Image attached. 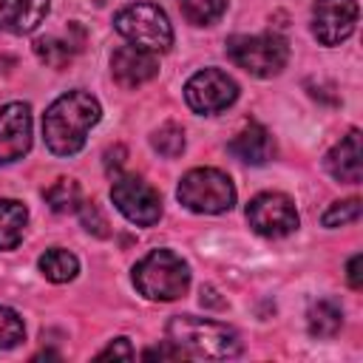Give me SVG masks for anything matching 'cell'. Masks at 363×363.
I'll return each mask as SVG.
<instances>
[{
	"mask_svg": "<svg viewBox=\"0 0 363 363\" xmlns=\"http://www.w3.org/2000/svg\"><path fill=\"white\" fill-rule=\"evenodd\" d=\"M99 116L102 108L88 91H68L57 96L43 116V136L48 150L57 156H74L82 150L88 130L99 122Z\"/></svg>",
	"mask_w": 363,
	"mask_h": 363,
	"instance_id": "obj_1",
	"label": "cell"
},
{
	"mask_svg": "<svg viewBox=\"0 0 363 363\" xmlns=\"http://www.w3.org/2000/svg\"><path fill=\"white\" fill-rule=\"evenodd\" d=\"M167 340L184 357H204V360H230L241 354V337L235 329L218 320L196 318V315H176L167 320Z\"/></svg>",
	"mask_w": 363,
	"mask_h": 363,
	"instance_id": "obj_2",
	"label": "cell"
},
{
	"mask_svg": "<svg viewBox=\"0 0 363 363\" xmlns=\"http://www.w3.org/2000/svg\"><path fill=\"white\" fill-rule=\"evenodd\" d=\"M133 284L147 301H176L190 286V267L173 250H150L136 261Z\"/></svg>",
	"mask_w": 363,
	"mask_h": 363,
	"instance_id": "obj_3",
	"label": "cell"
},
{
	"mask_svg": "<svg viewBox=\"0 0 363 363\" xmlns=\"http://www.w3.org/2000/svg\"><path fill=\"white\" fill-rule=\"evenodd\" d=\"M113 28L145 51H167L173 45V26L167 14L153 3H130L113 14Z\"/></svg>",
	"mask_w": 363,
	"mask_h": 363,
	"instance_id": "obj_4",
	"label": "cell"
},
{
	"mask_svg": "<svg viewBox=\"0 0 363 363\" xmlns=\"http://www.w3.org/2000/svg\"><path fill=\"white\" fill-rule=\"evenodd\" d=\"M176 196L187 210L201 216H216L235 204L233 179L216 167H193L190 173H184Z\"/></svg>",
	"mask_w": 363,
	"mask_h": 363,
	"instance_id": "obj_5",
	"label": "cell"
},
{
	"mask_svg": "<svg viewBox=\"0 0 363 363\" xmlns=\"http://www.w3.org/2000/svg\"><path fill=\"white\" fill-rule=\"evenodd\" d=\"M227 57L252 77H275L289 60V45L281 34H235L227 40Z\"/></svg>",
	"mask_w": 363,
	"mask_h": 363,
	"instance_id": "obj_6",
	"label": "cell"
},
{
	"mask_svg": "<svg viewBox=\"0 0 363 363\" xmlns=\"http://www.w3.org/2000/svg\"><path fill=\"white\" fill-rule=\"evenodd\" d=\"M184 99L196 113L213 116V113L227 111L238 99V85L230 74H224L218 68H201L187 79Z\"/></svg>",
	"mask_w": 363,
	"mask_h": 363,
	"instance_id": "obj_7",
	"label": "cell"
},
{
	"mask_svg": "<svg viewBox=\"0 0 363 363\" xmlns=\"http://www.w3.org/2000/svg\"><path fill=\"white\" fill-rule=\"evenodd\" d=\"M111 199H113L116 210L128 221H133L139 227H150L162 216L159 193L145 179H139V176H119L113 182V187H111Z\"/></svg>",
	"mask_w": 363,
	"mask_h": 363,
	"instance_id": "obj_8",
	"label": "cell"
},
{
	"mask_svg": "<svg viewBox=\"0 0 363 363\" xmlns=\"http://www.w3.org/2000/svg\"><path fill=\"white\" fill-rule=\"evenodd\" d=\"M247 221L264 238H284L298 230V210L284 193H261L247 204Z\"/></svg>",
	"mask_w": 363,
	"mask_h": 363,
	"instance_id": "obj_9",
	"label": "cell"
},
{
	"mask_svg": "<svg viewBox=\"0 0 363 363\" xmlns=\"http://www.w3.org/2000/svg\"><path fill=\"white\" fill-rule=\"evenodd\" d=\"M357 26L354 0H315L312 6V34L323 45H340Z\"/></svg>",
	"mask_w": 363,
	"mask_h": 363,
	"instance_id": "obj_10",
	"label": "cell"
},
{
	"mask_svg": "<svg viewBox=\"0 0 363 363\" xmlns=\"http://www.w3.org/2000/svg\"><path fill=\"white\" fill-rule=\"evenodd\" d=\"M31 147V108L9 102L0 108V162H17Z\"/></svg>",
	"mask_w": 363,
	"mask_h": 363,
	"instance_id": "obj_11",
	"label": "cell"
},
{
	"mask_svg": "<svg viewBox=\"0 0 363 363\" xmlns=\"http://www.w3.org/2000/svg\"><path fill=\"white\" fill-rule=\"evenodd\" d=\"M111 74L122 88H139L159 74V62L153 51H145L139 45H122L111 57Z\"/></svg>",
	"mask_w": 363,
	"mask_h": 363,
	"instance_id": "obj_12",
	"label": "cell"
},
{
	"mask_svg": "<svg viewBox=\"0 0 363 363\" xmlns=\"http://www.w3.org/2000/svg\"><path fill=\"white\" fill-rule=\"evenodd\" d=\"M326 170L332 179L357 184L363 176V153H360V130H349L329 153H326Z\"/></svg>",
	"mask_w": 363,
	"mask_h": 363,
	"instance_id": "obj_13",
	"label": "cell"
},
{
	"mask_svg": "<svg viewBox=\"0 0 363 363\" xmlns=\"http://www.w3.org/2000/svg\"><path fill=\"white\" fill-rule=\"evenodd\" d=\"M48 14V0H0V28L9 34L34 31Z\"/></svg>",
	"mask_w": 363,
	"mask_h": 363,
	"instance_id": "obj_14",
	"label": "cell"
},
{
	"mask_svg": "<svg viewBox=\"0 0 363 363\" xmlns=\"http://www.w3.org/2000/svg\"><path fill=\"white\" fill-rule=\"evenodd\" d=\"M227 150L235 159L247 162V164H267L272 159V153H275V142H272V136H269V130L264 125L252 122V125H247V128H241L235 133V139L227 145Z\"/></svg>",
	"mask_w": 363,
	"mask_h": 363,
	"instance_id": "obj_15",
	"label": "cell"
},
{
	"mask_svg": "<svg viewBox=\"0 0 363 363\" xmlns=\"http://www.w3.org/2000/svg\"><path fill=\"white\" fill-rule=\"evenodd\" d=\"M306 326H309V335L312 337H335L343 326V309L337 301L332 298H320L309 306V315H306Z\"/></svg>",
	"mask_w": 363,
	"mask_h": 363,
	"instance_id": "obj_16",
	"label": "cell"
},
{
	"mask_svg": "<svg viewBox=\"0 0 363 363\" xmlns=\"http://www.w3.org/2000/svg\"><path fill=\"white\" fill-rule=\"evenodd\" d=\"M28 210L17 199H0V250H14L23 241Z\"/></svg>",
	"mask_w": 363,
	"mask_h": 363,
	"instance_id": "obj_17",
	"label": "cell"
},
{
	"mask_svg": "<svg viewBox=\"0 0 363 363\" xmlns=\"http://www.w3.org/2000/svg\"><path fill=\"white\" fill-rule=\"evenodd\" d=\"M40 272L51 281V284H65L79 272V261L74 252L62 250V247H51L40 255Z\"/></svg>",
	"mask_w": 363,
	"mask_h": 363,
	"instance_id": "obj_18",
	"label": "cell"
},
{
	"mask_svg": "<svg viewBox=\"0 0 363 363\" xmlns=\"http://www.w3.org/2000/svg\"><path fill=\"white\" fill-rule=\"evenodd\" d=\"M45 201L54 213H74L82 204V193L79 184L74 179H57L48 190H45Z\"/></svg>",
	"mask_w": 363,
	"mask_h": 363,
	"instance_id": "obj_19",
	"label": "cell"
},
{
	"mask_svg": "<svg viewBox=\"0 0 363 363\" xmlns=\"http://www.w3.org/2000/svg\"><path fill=\"white\" fill-rule=\"evenodd\" d=\"M74 48L68 40H60V37H40L34 43V54L40 57V62H45L48 68H65L74 57Z\"/></svg>",
	"mask_w": 363,
	"mask_h": 363,
	"instance_id": "obj_20",
	"label": "cell"
},
{
	"mask_svg": "<svg viewBox=\"0 0 363 363\" xmlns=\"http://www.w3.org/2000/svg\"><path fill=\"white\" fill-rule=\"evenodd\" d=\"M179 6L193 26H210L224 14L227 0H179Z\"/></svg>",
	"mask_w": 363,
	"mask_h": 363,
	"instance_id": "obj_21",
	"label": "cell"
},
{
	"mask_svg": "<svg viewBox=\"0 0 363 363\" xmlns=\"http://www.w3.org/2000/svg\"><path fill=\"white\" fill-rule=\"evenodd\" d=\"M150 145H153L162 156L176 159V156H182V150H184V130H182L179 125L167 122V125H162L159 130H153Z\"/></svg>",
	"mask_w": 363,
	"mask_h": 363,
	"instance_id": "obj_22",
	"label": "cell"
},
{
	"mask_svg": "<svg viewBox=\"0 0 363 363\" xmlns=\"http://www.w3.org/2000/svg\"><path fill=\"white\" fill-rule=\"evenodd\" d=\"M23 337H26L23 318H20L14 309L0 306V349H11V346H17Z\"/></svg>",
	"mask_w": 363,
	"mask_h": 363,
	"instance_id": "obj_23",
	"label": "cell"
},
{
	"mask_svg": "<svg viewBox=\"0 0 363 363\" xmlns=\"http://www.w3.org/2000/svg\"><path fill=\"white\" fill-rule=\"evenodd\" d=\"M357 218H360V199H346V201H335L320 221L323 227H346Z\"/></svg>",
	"mask_w": 363,
	"mask_h": 363,
	"instance_id": "obj_24",
	"label": "cell"
},
{
	"mask_svg": "<svg viewBox=\"0 0 363 363\" xmlns=\"http://www.w3.org/2000/svg\"><path fill=\"white\" fill-rule=\"evenodd\" d=\"M79 216H82V224H85V230L88 233H94V235H108V221H105V216L99 213V207L94 204V201H85V204H79Z\"/></svg>",
	"mask_w": 363,
	"mask_h": 363,
	"instance_id": "obj_25",
	"label": "cell"
},
{
	"mask_svg": "<svg viewBox=\"0 0 363 363\" xmlns=\"http://www.w3.org/2000/svg\"><path fill=\"white\" fill-rule=\"evenodd\" d=\"M99 357H122V360H130V357H133L130 340H128V337H116L108 349H102V352H99Z\"/></svg>",
	"mask_w": 363,
	"mask_h": 363,
	"instance_id": "obj_26",
	"label": "cell"
},
{
	"mask_svg": "<svg viewBox=\"0 0 363 363\" xmlns=\"http://www.w3.org/2000/svg\"><path fill=\"white\" fill-rule=\"evenodd\" d=\"M363 255L357 252V255H352L349 258V267H346V278H349V286L352 289H360L363 286Z\"/></svg>",
	"mask_w": 363,
	"mask_h": 363,
	"instance_id": "obj_27",
	"label": "cell"
},
{
	"mask_svg": "<svg viewBox=\"0 0 363 363\" xmlns=\"http://www.w3.org/2000/svg\"><path fill=\"white\" fill-rule=\"evenodd\" d=\"M145 357H147V360H150V357H159V360H170V357H173V360H176V357H184V354H182L170 340H164V346L147 349V352H145Z\"/></svg>",
	"mask_w": 363,
	"mask_h": 363,
	"instance_id": "obj_28",
	"label": "cell"
}]
</instances>
